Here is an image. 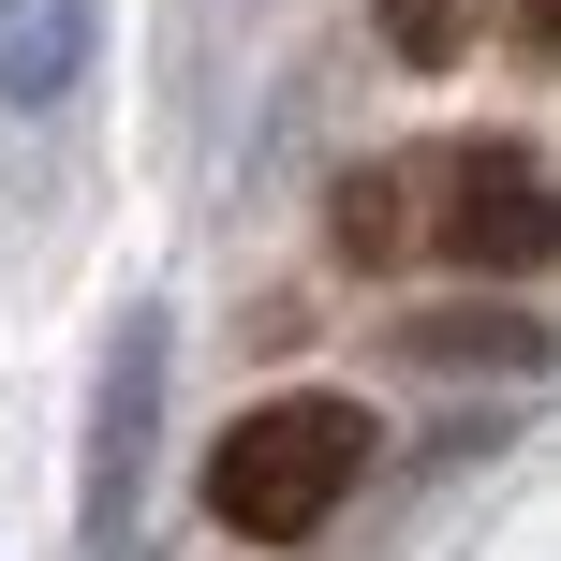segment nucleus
Wrapping results in <instances>:
<instances>
[{"label":"nucleus","mask_w":561,"mask_h":561,"mask_svg":"<svg viewBox=\"0 0 561 561\" xmlns=\"http://www.w3.org/2000/svg\"><path fill=\"white\" fill-rule=\"evenodd\" d=\"M355 488H369V414H355V399H325V385L252 399V414L207 444V517H222L237 547H296V533H325Z\"/></svg>","instance_id":"obj_1"},{"label":"nucleus","mask_w":561,"mask_h":561,"mask_svg":"<svg viewBox=\"0 0 561 561\" xmlns=\"http://www.w3.org/2000/svg\"><path fill=\"white\" fill-rule=\"evenodd\" d=\"M414 252H428V266H473V280L561 266V163H533L517 134L414 148Z\"/></svg>","instance_id":"obj_2"},{"label":"nucleus","mask_w":561,"mask_h":561,"mask_svg":"<svg viewBox=\"0 0 561 561\" xmlns=\"http://www.w3.org/2000/svg\"><path fill=\"white\" fill-rule=\"evenodd\" d=\"M163 355H178V325L134 296V310L104 325V385H89V444H75V547H89V561L134 547L148 444H163Z\"/></svg>","instance_id":"obj_3"},{"label":"nucleus","mask_w":561,"mask_h":561,"mask_svg":"<svg viewBox=\"0 0 561 561\" xmlns=\"http://www.w3.org/2000/svg\"><path fill=\"white\" fill-rule=\"evenodd\" d=\"M89 45H104L89 0H0V104H15V118L75 104V89H89Z\"/></svg>","instance_id":"obj_4"},{"label":"nucleus","mask_w":561,"mask_h":561,"mask_svg":"<svg viewBox=\"0 0 561 561\" xmlns=\"http://www.w3.org/2000/svg\"><path fill=\"white\" fill-rule=\"evenodd\" d=\"M399 369L517 385V369H547V325H533V310H414V325H399Z\"/></svg>","instance_id":"obj_5"},{"label":"nucleus","mask_w":561,"mask_h":561,"mask_svg":"<svg viewBox=\"0 0 561 561\" xmlns=\"http://www.w3.org/2000/svg\"><path fill=\"white\" fill-rule=\"evenodd\" d=\"M325 237H340V266H414V163H355L325 193Z\"/></svg>","instance_id":"obj_6"},{"label":"nucleus","mask_w":561,"mask_h":561,"mask_svg":"<svg viewBox=\"0 0 561 561\" xmlns=\"http://www.w3.org/2000/svg\"><path fill=\"white\" fill-rule=\"evenodd\" d=\"M369 15H385V59H414V75H458L488 0H369Z\"/></svg>","instance_id":"obj_7"},{"label":"nucleus","mask_w":561,"mask_h":561,"mask_svg":"<svg viewBox=\"0 0 561 561\" xmlns=\"http://www.w3.org/2000/svg\"><path fill=\"white\" fill-rule=\"evenodd\" d=\"M517 45H533V59H561V0H517Z\"/></svg>","instance_id":"obj_8"}]
</instances>
